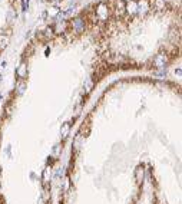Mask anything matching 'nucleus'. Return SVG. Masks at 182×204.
<instances>
[{
    "label": "nucleus",
    "instance_id": "8",
    "mask_svg": "<svg viewBox=\"0 0 182 204\" xmlns=\"http://www.w3.org/2000/svg\"><path fill=\"white\" fill-rule=\"evenodd\" d=\"M42 38V39H45V40H49V39H52L53 36H55V33H53V28L52 26H47V28H45L42 32H39L37 33V38Z\"/></svg>",
    "mask_w": 182,
    "mask_h": 204
},
{
    "label": "nucleus",
    "instance_id": "17",
    "mask_svg": "<svg viewBox=\"0 0 182 204\" xmlns=\"http://www.w3.org/2000/svg\"><path fill=\"white\" fill-rule=\"evenodd\" d=\"M27 6H29V0H22V9L27 10Z\"/></svg>",
    "mask_w": 182,
    "mask_h": 204
},
{
    "label": "nucleus",
    "instance_id": "19",
    "mask_svg": "<svg viewBox=\"0 0 182 204\" xmlns=\"http://www.w3.org/2000/svg\"><path fill=\"white\" fill-rule=\"evenodd\" d=\"M53 2H59V0H53Z\"/></svg>",
    "mask_w": 182,
    "mask_h": 204
},
{
    "label": "nucleus",
    "instance_id": "5",
    "mask_svg": "<svg viewBox=\"0 0 182 204\" xmlns=\"http://www.w3.org/2000/svg\"><path fill=\"white\" fill-rule=\"evenodd\" d=\"M153 65L156 66V68H159V69H163L166 65H168V55L166 53H158L156 56H155V59H153Z\"/></svg>",
    "mask_w": 182,
    "mask_h": 204
},
{
    "label": "nucleus",
    "instance_id": "16",
    "mask_svg": "<svg viewBox=\"0 0 182 204\" xmlns=\"http://www.w3.org/2000/svg\"><path fill=\"white\" fill-rule=\"evenodd\" d=\"M16 17H17V15L15 13V10H13V9H10V10L7 12V23L15 22V20H16Z\"/></svg>",
    "mask_w": 182,
    "mask_h": 204
},
{
    "label": "nucleus",
    "instance_id": "7",
    "mask_svg": "<svg viewBox=\"0 0 182 204\" xmlns=\"http://www.w3.org/2000/svg\"><path fill=\"white\" fill-rule=\"evenodd\" d=\"M125 13H128L131 17L136 16V0L126 2V5H125Z\"/></svg>",
    "mask_w": 182,
    "mask_h": 204
},
{
    "label": "nucleus",
    "instance_id": "1",
    "mask_svg": "<svg viewBox=\"0 0 182 204\" xmlns=\"http://www.w3.org/2000/svg\"><path fill=\"white\" fill-rule=\"evenodd\" d=\"M95 15H96V19L102 20V22H106L109 19V15H111V9H109V5L105 3V2H101L96 7H95Z\"/></svg>",
    "mask_w": 182,
    "mask_h": 204
},
{
    "label": "nucleus",
    "instance_id": "6",
    "mask_svg": "<svg viewBox=\"0 0 182 204\" xmlns=\"http://www.w3.org/2000/svg\"><path fill=\"white\" fill-rule=\"evenodd\" d=\"M52 28H53V33H55V35H62V33H65V32L67 30L69 23H67L66 20H62V22H56Z\"/></svg>",
    "mask_w": 182,
    "mask_h": 204
},
{
    "label": "nucleus",
    "instance_id": "3",
    "mask_svg": "<svg viewBox=\"0 0 182 204\" xmlns=\"http://www.w3.org/2000/svg\"><path fill=\"white\" fill-rule=\"evenodd\" d=\"M72 29H73V32L77 33V35L83 33L85 29H86V19H85L83 16H79V17L73 19V20H72Z\"/></svg>",
    "mask_w": 182,
    "mask_h": 204
},
{
    "label": "nucleus",
    "instance_id": "18",
    "mask_svg": "<svg viewBox=\"0 0 182 204\" xmlns=\"http://www.w3.org/2000/svg\"><path fill=\"white\" fill-rule=\"evenodd\" d=\"M0 82H2V75H0Z\"/></svg>",
    "mask_w": 182,
    "mask_h": 204
},
{
    "label": "nucleus",
    "instance_id": "10",
    "mask_svg": "<svg viewBox=\"0 0 182 204\" xmlns=\"http://www.w3.org/2000/svg\"><path fill=\"white\" fill-rule=\"evenodd\" d=\"M143 175H145V170H143V167H142V165H138V167H136V170H135V180H136V183H138V184H139V183H142Z\"/></svg>",
    "mask_w": 182,
    "mask_h": 204
},
{
    "label": "nucleus",
    "instance_id": "2",
    "mask_svg": "<svg viewBox=\"0 0 182 204\" xmlns=\"http://www.w3.org/2000/svg\"><path fill=\"white\" fill-rule=\"evenodd\" d=\"M152 9V2L151 0H136V15L145 16L149 13Z\"/></svg>",
    "mask_w": 182,
    "mask_h": 204
},
{
    "label": "nucleus",
    "instance_id": "9",
    "mask_svg": "<svg viewBox=\"0 0 182 204\" xmlns=\"http://www.w3.org/2000/svg\"><path fill=\"white\" fill-rule=\"evenodd\" d=\"M125 5H126L125 0H116V3H115V15L116 16L121 17L125 15Z\"/></svg>",
    "mask_w": 182,
    "mask_h": 204
},
{
    "label": "nucleus",
    "instance_id": "14",
    "mask_svg": "<svg viewBox=\"0 0 182 204\" xmlns=\"http://www.w3.org/2000/svg\"><path fill=\"white\" fill-rule=\"evenodd\" d=\"M152 3H153V7L156 10H165L166 9V2H165V0H152Z\"/></svg>",
    "mask_w": 182,
    "mask_h": 204
},
{
    "label": "nucleus",
    "instance_id": "13",
    "mask_svg": "<svg viewBox=\"0 0 182 204\" xmlns=\"http://www.w3.org/2000/svg\"><path fill=\"white\" fill-rule=\"evenodd\" d=\"M69 132H70V124H69V122L62 124V128H60V137L65 140V138L69 135Z\"/></svg>",
    "mask_w": 182,
    "mask_h": 204
},
{
    "label": "nucleus",
    "instance_id": "12",
    "mask_svg": "<svg viewBox=\"0 0 182 204\" xmlns=\"http://www.w3.org/2000/svg\"><path fill=\"white\" fill-rule=\"evenodd\" d=\"M26 88H27L26 81H17L16 82V93L17 95H23V92L26 91Z\"/></svg>",
    "mask_w": 182,
    "mask_h": 204
},
{
    "label": "nucleus",
    "instance_id": "4",
    "mask_svg": "<svg viewBox=\"0 0 182 204\" xmlns=\"http://www.w3.org/2000/svg\"><path fill=\"white\" fill-rule=\"evenodd\" d=\"M29 75V66H27V62H22L17 69H16V76L19 78V81H26Z\"/></svg>",
    "mask_w": 182,
    "mask_h": 204
},
{
    "label": "nucleus",
    "instance_id": "11",
    "mask_svg": "<svg viewBox=\"0 0 182 204\" xmlns=\"http://www.w3.org/2000/svg\"><path fill=\"white\" fill-rule=\"evenodd\" d=\"M9 42H10V38H9V35L0 33V50L6 49V48H7V45H9Z\"/></svg>",
    "mask_w": 182,
    "mask_h": 204
},
{
    "label": "nucleus",
    "instance_id": "15",
    "mask_svg": "<svg viewBox=\"0 0 182 204\" xmlns=\"http://www.w3.org/2000/svg\"><path fill=\"white\" fill-rule=\"evenodd\" d=\"M83 88H85V91L89 93L90 91L93 89V79H92V78H87V79L85 81V83H83Z\"/></svg>",
    "mask_w": 182,
    "mask_h": 204
}]
</instances>
